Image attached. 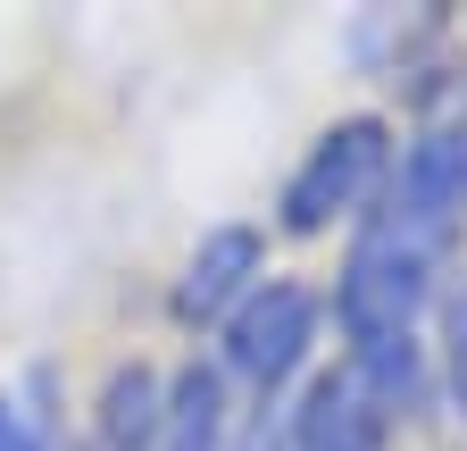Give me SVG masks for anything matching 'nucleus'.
<instances>
[{"instance_id":"obj_1","label":"nucleus","mask_w":467,"mask_h":451,"mask_svg":"<svg viewBox=\"0 0 467 451\" xmlns=\"http://www.w3.org/2000/svg\"><path fill=\"white\" fill-rule=\"evenodd\" d=\"M392 126L384 118H334L309 151H301V167L284 176V201H275V217H284V235H326V226H359L376 201H384V184H392Z\"/></svg>"},{"instance_id":"obj_2","label":"nucleus","mask_w":467,"mask_h":451,"mask_svg":"<svg viewBox=\"0 0 467 451\" xmlns=\"http://www.w3.org/2000/svg\"><path fill=\"white\" fill-rule=\"evenodd\" d=\"M317 318H326V301L301 285V276H267V285L217 326V334H225V376L251 384L259 410H267L275 393L309 368V351H317Z\"/></svg>"},{"instance_id":"obj_3","label":"nucleus","mask_w":467,"mask_h":451,"mask_svg":"<svg viewBox=\"0 0 467 451\" xmlns=\"http://www.w3.org/2000/svg\"><path fill=\"white\" fill-rule=\"evenodd\" d=\"M259 285H267L259 226H209L192 243V259H184V276H175V318L184 326H225Z\"/></svg>"},{"instance_id":"obj_4","label":"nucleus","mask_w":467,"mask_h":451,"mask_svg":"<svg viewBox=\"0 0 467 451\" xmlns=\"http://www.w3.org/2000/svg\"><path fill=\"white\" fill-rule=\"evenodd\" d=\"M150 451H225V376L217 368H184L167 384Z\"/></svg>"},{"instance_id":"obj_5","label":"nucleus","mask_w":467,"mask_h":451,"mask_svg":"<svg viewBox=\"0 0 467 451\" xmlns=\"http://www.w3.org/2000/svg\"><path fill=\"white\" fill-rule=\"evenodd\" d=\"M434 376H442L451 410H459V426H467V285H459V293H442V334H434Z\"/></svg>"},{"instance_id":"obj_6","label":"nucleus","mask_w":467,"mask_h":451,"mask_svg":"<svg viewBox=\"0 0 467 451\" xmlns=\"http://www.w3.org/2000/svg\"><path fill=\"white\" fill-rule=\"evenodd\" d=\"M0 451H50V418L26 393H0Z\"/></svg>"},{"instance_id":"obj_7","label":"nucleus","mask_w":467,"mask_h":451,"mask_svg":"<svg viewBox=\"0 0 467 451\" xmlns=\"http://www.w3.org/2000/svg\"><path fill=\"white\" fill-rule=\"evenodd\" d=\"M243 451H284V443H275V435H267V426H259V435H251V443H243Z\"/></svg>"}]
</instances>
